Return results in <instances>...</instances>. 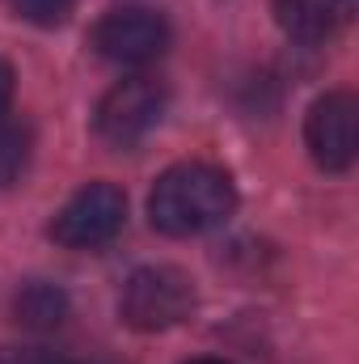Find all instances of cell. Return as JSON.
<instances>
[{"label":"cell","mask_w":359,"mask_h":364,"mask_svg":"<svg viewBox=\"0 0 359 364\" xmlns=\"http://www.w3.org/2000/svg\"><path fill=\"white\" fill-rule=\"evenodd\" d=\"M237 208V186L228 170L211 161H178L153 182L148 220L170 237H194L224 225Z\"/></svg>","instance_id":"1"},{"label":"cell","mask_w":359,"mask_h":364,"mask_svg":"<svg viewBox=\"0 0 359 364\" xmlns=\"http://www.w3.org/2000/svg\"><path fill=\"white\" fill-rule=\"evenodd\" d=\"M190 309H194V279L170 263L136 267L118 296V318L144 335L178 326L182 318H190Z\"/></svg>","instance_id":"2"},{"label":"cell","mask_w":359,"mask_h":364,"mask_svg":"<svg viewBox=\"0 0 359 364\" xmlns=\"http://www.w3.org/2000/svg\"><path fill=\"white\" fill-rule=\"evenodd\" d=\"M165 85L153 77H127L114 90L101 93L97 114H93V132L110 144V149H131L140 144L165 114Z\"/></svg>","instance_id":"3"},{"label":"cell","mask_w":359,"mask_h":364,"mask_svg":"<svg viewBox=\"0 0 359 364\" xmlns=\"http://www.w3.org/2000/svg\"><path fill=\"white\" fill-rule=\"evenodd\" d=\"M127 220V195L114 182L81 186L51 220V237L68 250H97L123 233Z\"/></svg>","instance_id":"4"},{"label":"cell","mask_w":359,"mask_h":364,"mask_svg":"<svg viewBox=\"0 0 359 364\" xmlns=\"http://www.w3.org/2000/svg\"><path fill=\"white\" fill-rule=\"evenodd\" d=\"M304 144L326 174H343L355 166L359 149V102L351 90H330L309 106Z\"/></svg>","instance_id":"5"},{"label":"cell","mask_w":359,"mask_h":364,"mask_svg":"<svg viewBox=\"0 0 359 364\" xmlns=\"http://www.w3.org/2000/svg\"><path fill=\"white\" fill-rule=\"evenodd\" d=\"M89 47L110 64L140 68L165 55L170 26L161 13H148V9H114L89 30Z\"/></svg>","instance_id":"6"},{"label":"cell","mask_w":359,"mask_h":364,"mask_svg":"<svg viewBox=\"0 0 359 364\" xmlns=\"http://www.w3.org/2000/svg\"><path fill=\"white\" fill-rule=\"evenodd\" d=\"M359 0H275V21L296 43H326L351 17Z\"/></svg>","instance_id":"7"},{"label":"cell","mask_w":359,"mask_h":364,"mask_svg":"<svg viewBox=\"0 0 359 364\" xmlns=\"http://www.w3.org/2000/svg\"><path fill=\"white\" fill-rule=\"evenodd\" d=\"M13 318L30 331H55L64 318H68V292L60 284H47V279H34L26 284L17 296H13Z\"/></svg>","instance_id":"8"},{"label":"cell","mask_w":359,"mask_h":364,"mask_svg":"<svg viewBox=\"0 0 359 364\" xmlns=\"http://www.w3.org/2000/svg\"><path fill=\"white\" fill-rule=\"evenodd\" d=\"M30 127L26 123H0V186H13L30 166Z\"/></svg>","instance_id":"9"},{"label":"cell","mask_w":359,"mask_h":364,"mask_svg":"<svg viewBox=\"0 0 359 364\" xmlns=\"http://www.w3.org/2000/svg\"><path fill=\"white\" fill-rule=\"evenodd\" d=\"M13 9L26 17V21H34V26H64L68 21V13L77 9V0H13Z\"/></svg>","instance_id":"10"},{"label":"cell","mask_w":359,"mask_h":364,"mask_svg":"<svg viewBox=\"0 0 359 364\" xmlns=\"http://www.w3.org/2000/svg\"><path fill=\"white\" fill-rule=\"evenodd\" d=\"M38 348H0V364H38Z\"/></svg>","instance_id":"11"},{"label":"cell","mask_w":359,"mask_h":364,"mask_svg":"<svg viewBox=\"0 0 359 364\" xmlns=\"http://www.w3.org/2000/svg\"><path fill=\"white\" fill-rule=\"evenodd\" d=\"M9 102H13V68H9V60H0V119H4Z\"/></svg>","instance_id":"12"},{"label":"cell","mask_w":359,"mask_h":364,"mask_svg":"<svg viewBox=\"0 0 359 364\" xmlns=\"http://www.w3.org/2000/svg\"><path fill=\"white\" fill-rule=\"evenodd\" d=\"M38 364H77V360H60V356H47V352H43V356H38Z\"/></svg>","instance_id":"13"},{"label":"cell","mask_w":359,"mask_h":364,"mask_svg":"<svg viewBox=\"0 0 359 364\" xmlns=\"http://www.w3.org/2000/svg\"><path fill=\"white\" fill-rule=\"evenodd\" d=\"M186 364H224V360H207V356H199V360H186Z\"/></svg>","instance_id":"14"}]
</instances>
